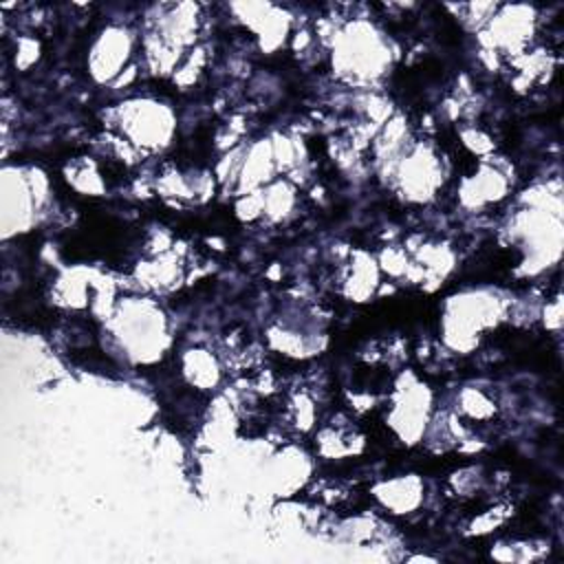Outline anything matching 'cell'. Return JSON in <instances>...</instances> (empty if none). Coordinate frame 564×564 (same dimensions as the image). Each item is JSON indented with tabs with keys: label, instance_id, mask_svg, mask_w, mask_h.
<instances>
[{
	"label": "cell",
	"instance_id": "4fadbf2b",
	"mask_svg": "<svg viewBox=\"0 0 564 564\" xmlns=\"http://www.w3.org/2000/svg\"><path fill=\"white\" fill-rule=\"evenodd\" d=\"M379 284V264L366 253H357V262L352 264V273L346 282V295L355 302H366L375 295Z\"/></svg>",
	"mask_w": 564,
	"mask_h": 564
},
{
	"label": "cell",
	"instance_id": "ac0fdd59",
	"mask_svg": "<svg viewBox=\"0 0 564 564\" xmlns=\"http://www.w3.org/2000/svg\"><path fill=\"white\" fill-rule=\"evenodd\" d=\"M205 66V53L203 48H194L189 53H185L183 62L178 64V68L174 70V82H178L181 86H189L198 79L200 70Z\"/></svg>",
	"mask_w": 564,
	"mask_h": 564
},
{
	"label": "cell",
	"instance_id": "e0dca14e",
	"mask_svg": "<svg viewBox=\"0 0 564 564\" xmlns=\"http://www.w3.org/2000/svg\"><path fill=\"white\" fill-rule=\"evenodd\" d=\"M460 401V410L469 416V419H476V421H482V419H489L494 412H496V405L480 392V390H474V388H465L458 397Z\"/></svg>",
	"mask_w": 564,
	"mask_h": 564
},
{
	"label": "cell",
	"instance_id": "52a82bcc",
	"mask_svg": "<svg viewBox=\"0 0 564 564\" xmlns=\"http://www.w3.org/2000/svg\"><path fill=\"white\" fill-rule=\"evenodd\" d=\"M132 55V33L123 26H106L90 46L88 73L97 84H115Z\"/></svg>",
	"mask_w": 564,
	"mask_h": 564
},
{
	"label": "cell",
	"instance_id": "ba28073f",
	"mask_svg": "<svg viewBox=\"0 0 564 564\" xmlns=\"http://www.w3.org/2000/svg\"><path fill=\"white\" fill-rule=\"evenodd\" d=\"M427 414H430V390L423 383H419L414 377H408L405 386H399L397 390V401L390 412V427L403 443L414 445L425 434Z\"/></svg>",
	"mask_w": 564,
	"mask_h": 564
},
{
	"label": "cell",
	"instance_id": "7a4b0ae2",
	"mask_svg": "<svg viewBox=\"0 0 564 564\" xmlns=\"http://www.w3.org/2000/svg\"><path fill=\"white\" fill-rule=\"evenodd\" d=\"M115 337L137 364L156 361L167 346V330L161 311L141 300H126L110 315Z\"/></svg>",
	"mask_w": 564,
	"mask_h": 564
},
{
	"label": "cell",
	"instance_id": "7c38bea8",
	"mask_svg": "<svg viewBox=\"0 0 564 564\" xmlns=\"http://www.w3.org/2000/svg\"><path fill=\"white\" fill-rule=\"evenodd\" d=\"M421 494L423 485L416 476L390 478L375 487L377 500L386 509H392V513H410L412 509H416L421 505Z\"/></svg>",
	"mask_w": 564,
	"mask_h": 564
},
{
	"label": "cell",
	"instance_id": "5b68a950",
	"mask_svg": "<svg viewBox=\"0 0 564 564\" xmlns=\"http://www.w3.org/2000/svg\"><path fill=\"white\" fill-rule=\"evenodd\" d=\"M401 196L410 203H427L436 196L443 183V167L436 152L430 145L416 143L401 154L390 167Z\"/></svg>",
	"mask_w": 564,
	"mask_h": 564
},
{
	"label": "cell",
	"instance_id": "6da1fadb",
	"mask_svg": "<svg viewBox=\"0 0 564 564\" xmlns=\"http://www.w3.org/2000/svg\"><path fill=\"white\" fill-rule=\"evenodd\" d=\"M392 64L383 33L368 20H352L333 35V68L350 84H372Z\"/></svg>",
	"mask_w": 564,
	"mask_h": 564
},
{
	"label": "cell",
	"instance_id": "9a60e30c",
	"mask_svg": "<svg viewBox=\"0 0 564 564\" xmlns=\"http://www.w3.org/2000/svg\"><path fill=\"white\" fill-rule=\"evenodd\" d=\"M295 205V187L289 181H271L262 189V216L271 223H280L291 214Z\"/></svg>",
	"mask_w": 564,
	"mask_h": 564
},
{
	"label": "cell",
	"instance_id": "277c9868",
	"mask_svg": "<svg viewBox=\"0 0 564 564\" xmlns=\"http://www.w3.org/2000/svg\"><path fill=\"white\" fill-rule=\"evenodd\" d=\"M117 123L121 134L128 139L126 143L143 152H159L167 148L176 130L174 112L150 97L123 101L117 110Z\"/></svg>",
	"mask_w": 564,
	"mask_h": 564
},
{
	"label": "cell",
	"instance_id": "2e32d148",
	"mask_svg": "<svg viewBox=\"0 0 564 564\" xmlns=\"http://www.w3.org/2000/svg\"><path fill=\"white\" fill-rule=\"evenodd\" d=\"M68 183H73V187L84 192V194H93L95 196V194L104 192V181L99 178V172L95 170V165L88 163V161L70 165Z\"/></svg>",
	"mask_w": 564,
	"mask_h": 564
},
{
	"label": "cell",
	"instance_id": "3957f363",
	"mask_svg": "<svg viewBox=\"0 0 564 564\" xmlns=\"http://www.w3.org/2000/svg\"><path fill=\"white\" fill-rule=\"evenodd\" d=\"M502 315V304L485 291H467L449 297L443 317V337L449 348L467 352L478 344L485 328L496 326Z\"/></svg>",
	"mask_w": 564,
	"mask_h": 564
},
{
	"label": "cell",
	"instance_id": "9c48e42d",
	"mask_svg": "<svg viewBox=\"0 0 564 564\" xmlns=\"http://www.w3.org/2000/svg\"><path fill=\"white\" fill-rule=\"evenodd\" d=\"M40 200L33 192L31 174L22 170L2 172V227L4 236L26 231L35 223Z\"/></svg>",
	"mask_w": 564,
	"mask_h": 564
},
{
	"label": "cell",
	"instance_id": "8fae6325",
	"mask_svg": "<svg viewBox=\"0 0 564 564\" xmlns=\"http://www.w3.org/2000/svg\"><path fill=\"white\" fill-rule=\"evenodd\" d=\"M275 172H278V165H275L271 139H260L245 150L240 174L236 181V192L240 196L258 192L262 189V185L267 187L273 181Z\"/></svg>",
	"mask_w": 564,
	"mask_h": 564
},
{
	"label": "cell",
	"instance_id": "5bb4252c",
	"mask_svg": "<svg viewBox=\"0 0 564 564\" xmlns=\"http://www.w3.org/2000/svg\"><path fill=\"white\" fill-rule=\"evenodd\" d=\"M183 375L192 386H196L200 390H207V388H214L218 383L220 368L207 350L196 348V350H187L183 355Z\"/></svg>",
	"mask_w": 564,
	"mask_h": 564
},
{
	"label": "cell",
	"instance_id": "30bf717a",
	"mask_svg": "<svg viewBox=\"0 0 564 564\" xmlns=\"http://www.w3.org/2000/svg\"><path fill=\"white\" fill-rule=\"evenodd\" d=\"M507 189H509L507 174L502 170H498L496 165L482 163L476 174L467 176L460 183L458 198H460V205L467 209H482V207L505 198Z\"/></svg>",
	"mask_w": 564,
	"mask_h": 564
},
{
	"label": "cell",
	"instance_id": "ffe728a7",
	"mask_svg": "<svg viewBox=\"0 0 564 564\" xmlns=\"http://www.w3.org/2000/svg\"><path fill=\"white\" fill-rule=\"evenodd\" d=\"M37 51H40L37 42H33V40H22V42H20V53L15 55V64H18L20 68L31 66V64L37 59Z\"/></svg>",
	"mask_w": 564,
	"mask_h": 564
},
{
	"label": "cell",
	"instance_id": "d6986e66",
	"mask_svg": "<svg viewBox=\"0 0 564 564\" xmlns=\"http://www.w3.org/2000/svg\"><path fill=\"white\" fill-rule=\"evenodd\" d=\"M463 143H465L474 154H487V152L494 148L491 139H489L487 134H482L480 130H474V128L463 132Z\"/></svg>",
	"mask_w": 564,
	"mask_h": 564
},
{
	"label": "cell",
	"instance_id": "8992f818",
	"mask_svg": "<svg viewBox=\"0 0 564 564\" xmlns=\"http://www.w3.org/2000/svg\"><path fill=\"white\" fill-rule=\"evenodd\" d=\"M535 31V11L527 4L498 7L480 31V42L489 53L522 55Z\"/></svg>",
	"mask_w": 564,
	"mask_h": 564
}]
</instances>
